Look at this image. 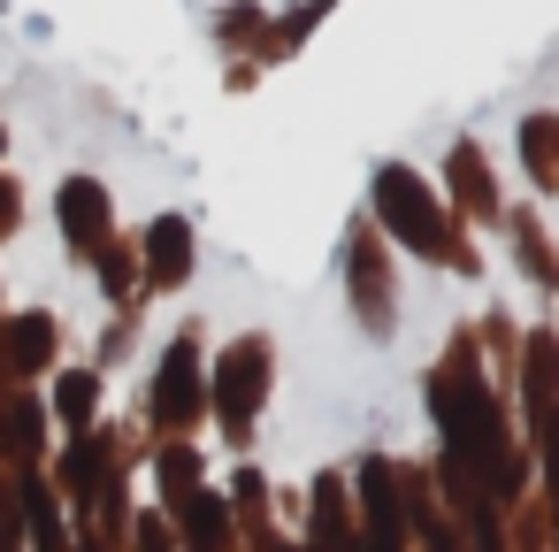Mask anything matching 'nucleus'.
Instances as JSON below:
<instances>
[{"mask_svg": "<svg viewBox=\"0 0 559 552\" xmlns=\"http://www.w3.org/2000/svg\"><path fill=\"white\" fill-rule=\"evenodd\" d=\"M376 208H383V223H391L414 254H429V261H452V254H460V238L444 231V215L429 208V192H421L414 169H376Z\"/></svg>", "mask_w": 559, "mask_h": 552, "instance_id": "obj_1", "label": "nucleus"}, {"mask_svg": "<svg viewBox=\"0 0 559 552\" xmlns=\"http://www.w3.org/2000/svg\"><path fill=\"white\" fill-rule=\"evenodd\" d=\"M269 345L261 338H246V345H230L223 353V376H215V414H223V430L230 437H246V422H253V391L269 384Z\"/></svg>", "mask_w": 559, "mask_h": 552, "instance_id": "obj_2", "label": "nucleus"}, {"mask_svg": "<svg viewBox=\"0 0 559 552\" xmlns=\"http://www.w3.org/2000/svg\"><path fill=\"white\" fill-rule=\"evenodd\" d=\"M55 361V315H9L0 322V376L24 384Z\"/></svg>", "mask_w": 559, "mask_h": 552, "instance_id": "obj_3", "label": "nucleus"}, {"mask_svg": "<svg viewBox=\"0 0 559 552\" xmlns=\"http://www.w3.org/2000/svg\"><path fill=\"white\" fill-rule=\"evenodd\" d=\"M154 414H162L169 430H185V422L200 414V368H192V345H177V353L162 361V384H154Z\"/></svg>", "mask_w": 559, "mask_h": 552, "instance_id": "obj_4", "label": "nucleus"}, {"mask_svg": "<svg viewBox=\"0 0 559 552\" xmlns=\"http://www.w3.org/2000/svg\"><path fill=\"white\" fill-rule=\"evenodd\" d=\"M62 231H70V246L78 254H100V231H108V192L100 185H62Z\"/></svg>", "mask_w": 559, "mask_h": 552, "instance_id": "obj_5", "label": "nucleus"}, {"mask_svg": "<svg viewBox=\"0 0 559 552\" xmlns=\"http://www.w3.org/2000/svg\"><path fill=\"white\" fill-rule=\"evenodd\" d=\"M192 269V231H185V215H162L154 223V284H177Z\"/></svg>", "mask_w": 559, "mask_h": 552, "instance_id": "obj_6", "label": "nucleus"}, {"mask_svg": "<svg viewBox=\"0 0 559 552\" xmlns=\"http://www.w3.org/2000/svg\"><path fill=\"white\" fill-rule=\"evenodd\" d=\"M55 399H62V422H70V430H85V422H93V407H100V376H85V368H70Z\"/></svg>", "mask_w": 559, "mask_h": 552, "instance_id": "obj_7", "label": "nucleus"}, {"mask_svg": "<svg viewBox=\"0 0 559 552\" xmlns=\"http://www.w3.org/2000/svg\"><path fill=\"white\" fill-rule=\"evenodd\" d=\"M9 223H16V192L0 185V238H9Z\"/></svg>", "mask_w": 559, "mask_h": 552, "instance_id": "obj_8", "label": "nucleus"}]
</instances>
